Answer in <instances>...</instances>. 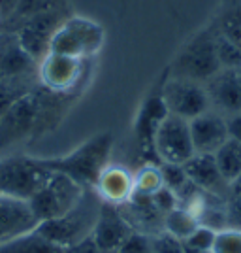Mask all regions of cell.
Returning <instances> with one entry per match:
<instances>
[{
  "label": "cell",
  "mask_w": 241,
  "mask_h": 253,
  "mask_svg": "<svg viewBox=\"0 0 241 253\" xmlns=\"http://www.w3.org/2000/svg\"><path fill=\"white\" fill-rule=\"evenodd\" d=\"M40 219L32 211L31 202L0 195V244L36 231Z\"/></svg>",
  "instance_id": "5bb4252c"
},
{
  "label": "cell",
  "mask_w": 241,
  "mask_h": 253,
  "mask_svg": "<svg viewBox=\"0 0 241 253\" xmlns=\"http://www.w3.org/2000/svg\"><path fill=\"white\" fill-rule=\"evenodd\" d=\"M113 144H115L113 134L105 130L85 140L81 146H77L66 155L40 157V163L51 172L68 176L83 189H93L102 170L109 165Z\"/></svg>",
  "instance_id": "6da1fadb"
},
{
  "label": "cell",
  "mask_w": 241,
  "mask_h": 253,
  "mask_svg": "<svg viewBox=\"0 0 241 253\" xmlns=\"http://www.w3.org/2000/svg\"><path fill=\"white\" fill-rule=\"evenodd\" d=\"M190 136L194 153H215L228 140L226 117L220 116L215 110H207L206 114L189 121Z\"/></svg>",
  "instance_id": "ac0fdd59"
},
{
  "label": "cell",
  "mask_w": 241,
  "mask_h": 253,
  "mask_svg": "<svg viewBox=\"0 0 241 253\" xmlns=\"http://www.w3.org/2000/svg\"><path fill=\"white\" fill-rule=\"evenodd\" d=\"M38 117H40V96L36 87L32 93L23 96L6 114L0 116V151H6L21 142L36 138Z\"/></svg>",
  "instance_id": "52a82bcc"
},
{
  "label": "cell",
  "mask_w": 241,
  "mask_h": 253,
  "mask_svg": "<svg viewBox=\"0 0 241 253\" xmlns=\"http://www.w3.org/2000/svg\"><path fill=\"white\" fill-rule=\"evenodd\" d=\"M185 253H211V252H192V250H185Z\"/></svg>",
  "instance_id": "74e56055"
},
{
  "label": "cell",
  "mask_w": 241,
  "mask_h": 253,
  "mask_svg": "<svg viewBox=\"0 0 241 253\" xmlns=\"http://www.w3.org/2000/svg\"><path fill=\"white\" fill-rule=\"evenodd\" d=\"M162 98L168 114L183 117L187 121L211 110L206 85L183 78H170L168 72L162 82Z\"/></svg>",
  "instance_id": "9c48e42d"
},
{
  "label": "cell",
  "mask_w": 241,
  "mask_h": 253,
  "mask_svg": "<svg viewBox=\"0 0 241 253\" xmlns=\"http://www.w3.org/2000/svg\"><path fill=\"white\" fill-rule=\"evenodd\" d=\"M105 43L104 27L83 15H70L51 40L49 53H59L81 61H91Z\"/></svg>",
  "instance_id": "277c9868"
},
{
  "label": "cell",
  "mask_w": 241,
  "mask_h": 253,
  "mask_svg": "<svg viewBox=\"0 0 241 253\" xmlns=\"http://www.w3.org/2000/svg\"><path fill=\"white\" fill-rule=\"evenodd\" d=\"M64 253H104L100 248H98V244L95 242V238H93V234L91 236H87L85 240L81 242L73 244L70 248H66Z\"/></svg>",
  "instance_id": "836d02e7"
},
{
  "label": "cell",
  "mask_w": 241,
  "mask_h": 253,
  "mask_svg": "<svg viewBox=\"0 0 241 253\" xmlns=\"http://www.w3.org/2000/svg\"><path fill=\"white\" fill-rule=\"evenodd\" d=\"M230 191H241V174L230 183Z\"/></svg>",
  "instance_id": "8d00e7d4"
},
{
  "label": "cell",
  "mask_w": 241,
  "mask_h": 253,
  "mask_svg": "<svg viewBox=\"0 0 241 253\" xmlns=\"http://www.w3.org/2000/svg\"><path fill=\"white\" fill-rule=\"evenodd\" d=\"M59 8H68V0H19L15 11L4 23H0V29L13 32L21 23Z\"/></svg>",
  "instance_id": "44dd1931"
},
{
  "label": "cell",
  "mask_w": 241,
  "mask_h": 253,
  "mask_svg": "<svg viewBox=\"0 0 241 253\" xmlns=\"http://www.w3.org/2000/svg\"><path fill=\"white\" fill-rule=\"evenodd\" d=\"M91 61H81L59 53H47L36 66L38 84L53 93H77Z\"/></svg>",
  "instance_id": "ba28073f"
},
{
  "label": "cell",
  "mask_w": 241,
  "mask_h": 253,
  "mask_svg": "<svg viewBox=\"0 0 241 253\" xmlns=\"http://www.w3.org/2000/svg\"><path fill=\"white\" fill-rule=\"evenodd\" d=\"M215 31L228 38L230 42L241 45V4H238V0H234L232 6L224 8Z\"/></svg>",
  "instance_id": "484cf974"
},
{
  "label": "cell",
  "mask_w": 241,
  "mask_h": 253,
  "mask_svg": "<svg viewBox=\"0 0 241 253\" xmlns=\"http://www.w3.org/2000/svg\"><path fill=\"white\" fill-rule=\"evenodd\" d=\"M220 68L222 66L217 57L215 31L204 29V31L196 32L189 42L179 49L175 59L170 64L168 76L206 85V82H209Z\"/></svg>",
  "instance_id": "3957f363"
},
{
  "label": "cell",
  "mask_w": 241,
  "mask_h": 253,
  "mask_svg": "<svg viewBox=\"0 0 241 253\" xmlns=\"http://www.w3.org/2000/svg\"><path fill=\"white\" fill-rule=\"evenodd\" d=\"M153 238V248H155V253H185V246L181 240L170 236L168 232H158Z\"/></svg>",
  "instance_id": "d6a6232c"
},
{
  "label": "cell",
  "mask_w": 241,
  "mask_h": 253,
  "mask_svg": "<svg viewBox=\"0 0 241 253\" xmlns=\"http://www.w3.org/2000/svg\"><path fill=\"white\" fill-rule=\"evenodd\" d=\"M166 116H168V110L162 98V82H160L151 89V93L141 102L134 121V142L145 163H158L157 153H155V134Z\"/></svg>",
  "instance_id": "8fae6325"
},
{
  "label": "cell",
  "mask_w": 241,
  "mask_h": 253,
  "mask_svg": "<svg viewBox=\"0 0 241 253\" xmlns=\"http://www.w3.org/2000/svg\"><path fill=\"white\" fill-rule=\"evenodd\" d=\"M132 225L126 221L119 206L102 202L100 215L93 229V238L104 253H117L126 238L132 234Z\"/></svg>",
  "instance_id": "9a60e30c"
},
{
  "label": "cell",
  "mask_w": 241,
  "mask_h": 253,
  "mask_svg": "<svg viewBox=\"0 0 241 253\" xmlns=\"http://www.w3.org/2000/svg\"><path fill=\"white\" fill-rule=\"evenodd\" d=\"M211 253H241V231L230 227L217 231Z\"/></svg>",
  "instance_id": "83f0119b"
},
{
  "label": "cell",
  "mask_w": 241,
  "mask_h": 253,
  "mask_svg": "<svg viewBox=\"0 0 241 253\" xmlns=\"http://www.w3.org/2000/svg\"><path fill=\"white\" fill-rule=\"evenodd\" d=\"M85 189L64 174L51 172L40 189L32 195L31 208L40 223L51 221L70 211L81 201Z\"/></svg>",
  "instance_id": "8992f818"
},
{
  "label": "cell",
  "mask_w": 241,
  "mask_h": 253,
  "mask_svg": "<svg viewBox=\"0 0 241 253\" xmlns=\"http://www.w3.org/2000/svg\"><path fill=\"white\" fill-rule=\"evenodd\" d=\"M19 0H0V23H4L15 11Z\"/></svg>",
  "instance_id": "d590c367"
},
{
  "label": "cell",
  "mask_w": 241,
  "mask_h": 253,
  "mask_svg": "<svg viewBox=\"0 0 241 253\" xmlns=\"http://www.w3.org/2000/svg\"><path fill=\"white\" fill-rule=\"evenodd\" d=\"M187 172V178L198 187L200 191L219 197V199H228L230 193V183L220 174L215 155L211 153H194L192 157L183 165Z\"/></svg>",
  "instance_id": "e0dca14e"
},
{
  "label": "cell",
  "mask_w": 241,
  "mask_h": 253,
  "mask_svg": "<svg viewBox=\"0 0 241 253\" xmlns=\"http://www.w3.org/2000/svg\"><path fill=\"white\" fill-rule=\"evenodd\" d=\"M164 187V179L158 163H143L134 174V195L153 197Z\"/></svg>",
  "instance_id": "d4e9b609"
},
{
  "label": "cell",
  "mask_w": 241,
  "mask_h": 253,
  "mask_svg": "<svg viewBox=\"0 0 241 253\" xmlns=\"http://www.w3.org/2000/svg\"><path fill=\"white\" fill-rule=\"evenodd\" d=\"M49 174L51 170L43 167L40 157L11 155L0 159V195L31 201Z\"/></svg>",
  "instance_id": "5b68a950"
},
{
  "label": "cell",
  "mask_w": 241,
  "mask_h": 253,
  "mask_svg": "<svg viewBox=\"0 0 241 253\" xmlns=\"http://www.w3.org/2000/svg\"><path fill=\"white\" fill-rule=\"evenodd\" d=\"M93 189L102 202L121 208L134 197V172L125 165L109 163L98 176Z\"/></svg>",
  "instance_id": "2e32d148"
},
{
  "label": "cell",
  "mask_w": 241,
  "mask_h": 253,
  "mask_svg": "<svg viewBox=\"0 0 241 253\" xmlns=\"http://www.w3.org/2000/svg\"><path fill=\"white\" fill-rule=\"evenodd\" d=\"M162 227H164V232H168L170 236L185 242L190 234L200 227V221L192 210L177 206V208H173V210L164 215Z\"/></svg>",
  "instance_id": "603a6c76"
},
{
  "label": "cell",
  "mask_w": 241,
  "mask_h": 253,
  "mask_svg": "<svg viewBox=\"0 0 241 253\" xmlns=\"http://www.w3.org/2000/svg\"><path fill=\"white\" fill-rule=\"evenodd\" d=\"M215 236H217V231L200 225L198 229L183 242V246H185V250H192V252H211Z\"/></svg>",
  "instance_id": "f1b7e54d"
},
{
  "label": "cell",
  "mask_w": 241,
  "mask_h": 253,
  "mask_svg": "<svg viewBox=\"0 0 241 253\" xmlns=\"http://www.w3.org/2000/svg\"><path fill=\"white\" fill-rule=\"evenodd\" d=\"M38 87V74L36 70L21 76H8L0 78V116L6 114L15 102L27 96Z\"/></svg>",
  "instance_id": "ffe728a7"
},
{
  "label": "cell",
  "mask_w": 241,
  "mask_h": 253,
  "mask_svg": "<svg viewBox=\"0 0 241 253\" xmlns=\"http://www.w3.org/2000/svg\"><path fill=\"white\" fill-rule=\"evenodd\" d=\"M70 8H59V10L45 11L42 15H36L29 21L21 23L15 29V36L21 43L25 53L38 64L43 57L49 53L51 40L59 27L70 17Z\"/></svg>",
  "instance_id": "30bf717a"
},
{
  "label": "cell",
  "mask_w": 241,
  "mask_h": 253,
  "mask_svg": "<svg viewBox=\"0 0 241 253\" xmlns=\"http://www.w3.org/2000/svg\"><path fill=\"white\" fill-rule=\"evenodd\" d=\"M160 172H162V179H164V187H168L173 193H177L181 187H185L189 183V178H187V172L183 169V165L160 163Z\"/></svg>",
  "instance_id": "f546056e"
},
{
  "label": "cell",
  "mask_w": 241,
  "mask_h": 253,
  "mask_svg": "<svg viewBox=\"0 0 241 253\" xmlns=\"http://www.w3.org/2000/svg\"><path fill=\"white\" fill-rule=\"evenodd\" d=\"M117 253H155L153 238L145 232L132 231V234L123 242Z\"/></svg>",
  "instance_id": "4dcf8cb0"
},
{
  "label": "cell",
  "mask_w": 241,
  "mask_h": 253,
  "mask_svg": "<svg viewBox=\"0 0 241 253\" xmlns=\"http://www.w3.org/2000/svg\"><path fill=\"white\" fill-rule=\"evenodd\" d=\"M215 45H217V57H219V63L222 68L241 66V45L230 42L228 38H224L217 31H215Z\"/></svg>",
  "instance_id": "4316f807"
},
{
  "label": "cell",
  "mask_w": 241,
  "mask_h": 253,
  "mask_svg": "<svg viewBox=\"0 0 241 253\" xmlns=\"http://www.w3.org/2000/svg\"><path fill=\"white\" fill-rule=\"evenodd\" d=\"M211 110L228 117L241 112V66L220 68L217 74L206 82Z\"/></svg>",
  "instance_id": "4fadbf2b"
},
{
  "label": "cell",
  "mask_w": 241,
  "mask_h": 253,
  "mask_svg": "<svg viewBox=\"0 0 241 253\" xmlns=\"http://www.w3.org/2000/svg\"><path fill=\"white\" fill-rule=\"evenodd\" d=\"M100 208H102V201L98 199L95 189H85L81 201L72 210L57 219L40 223L38 231L47 240L66 250L93 234L96 219L100 215Z\"/></svg>",
  "instance_id": "7a4b0ae2"
},
{
  "label": "cell",
  "mask_w": 241,
  "mask_h": 253,
  "mask_svg": "<svg viewBox=\"0 0 241 253\" xmlns=\"http://www.w3.org/2000/svg\"><path fill=\"white\" fill-rule=\"evenodd\" d=\"M155 153L158 163L185 165L194 155L189 121L172 114L164 117L155 134Z\"/></svg>",
  "instance_id": "7c38bea8"
},
{
  "label": "cell",
  "mask_w": 241,
  "mask_h": 253,
  "mask_svg": "<svg viewBox=\"0 0 241 253\" xmlns=\"http://www.w3.org/2000/svg\"><path fill=\"white\" fill-rule=\"evenodd\" d=\"M38 64L25 53L15 32L0 29V78L34 72Z\"/></svg>",
  "instance_id": "d6986e66"
},
{
  "label": "cell",
  "mask_w": 241,
  "mask_h": 253,
  "mask_svg": "<svg viewBox=\"0 0 241 253\" xmlns=\"http://www.w3.org/2000/svg\"><path fill=\"white\" fill-rule=\"evenodd\" d=\"M0 253H64V248L47 240L36 229L19 238H13L10 242L0 244Z\"/></svg>",
  "instance_id": "7402d4cb"
},
{
  "label": "cell",
  "mask_w": 241,
  "mask_h": 253,
  "mask_svg": "<svg viewBox=\"0 0 241 253\" xmlns=\"http://www.w3.org/2000/svg\"><path fill=\"white\" fill-rule=\"evenodd\" d=\"M226 126H228V138L241 142V112L226 117Z\"/></svg>",
  "instance_id": "e575fe53"
},
{
  "label": "cell",
  "mask_w": 241,
  "mask_h": 253,
  "mask_svg": "<svg viewBox=\"0 0 241 253\" xmlns=\"http://www.w3.org/2000/svg\"><path fill=\"white\" fill-rule=\"evenodd\" d=\"M226 223L230 229L241 231V191H230L226 199Z\"/></svg>",
  "instance_id": "1f68e13d"
},
{
  "label": "cell",
  "mask_w": 241,
  "mask_h": 253,
  "mask_svg": "<svg viewBox=\"0 0 241 253\" xmlns=\"http://www.w3.org/2000/svg\"><path fill=\"white\" fill-rule=\"evenodd\" d=\"M213 155L220 174L228 183H232L241 174V142L228 138Z\"/></svg>",
  "instance_id": "cb8c5ba5"
}]
</instances>
